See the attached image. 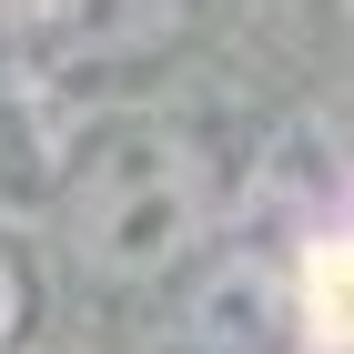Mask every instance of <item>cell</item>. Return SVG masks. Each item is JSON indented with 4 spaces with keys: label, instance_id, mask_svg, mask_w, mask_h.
Returning <instances> with one entry per match:
<instances>
[{
    "label": "cell",
    "instance_id": "obj_2",
    "mask_svg": "<svg viewBox=\"0 0 354 354\" xmlns=\"http://www.w3.org/2000/svg\"><path fill=\"white\" fill-rule=\"evenodd\" d=\"M294 324H304V304L273 253H203L172 294V344L183 354H283Z\"/></svg>",
    "mask_w": 354,
    "mask_h": 354
},
{
    "label": "cell",
    "instance_id": "obj_1",
    "mask_svg": "<svg viewBox=\"0 0 354 354\" xmlns=\"http://www.w3.org/2000/svg\"><path fill=\"white\" fill-rule=\"evenodd\" d=\"M223 223V172L213 142L183 122H111L82 142V162L61 172V243L91 283H183L213 253Z\"/></svg>",
    "mask_w": 354,
    "mask_h": 354
},
{
    "label": "cell",
    "instance_id": "obj_4",
    "mask_svg": "<svg viewBox=\"0 0 354 354\" xmlns=\"http://www.w3.org/2000/svg\"><path fill=\"white\" fill-rule=\"evenodd\" d=\"M21 334H30V263L0 243V354L21 344Z\"/></svg>",
    "mask_w": 354,
    "mask_h": 354
},
{
    "label": "cell",
    "instance_id": "obj_3",
    "mask_svg": "<svg viewBox=\"0 0 354 354\" xmlns=\"http://www.w3.org/2000/svg\"><path fill=\"white\" fill-rule=\"evenodd\" d=\"M213 21V0H51V51L71 71H132L183 51Z\"/></svg>",
    "mask_w": 354,
    "mask_h": 354
},
{
    "label": "cell",
    "instance_id": "obj_5",
    "mask_svg": "<svg viewBox=\"0 0 354 354\" xmlns=\"http://www.w3.org/2000/svg\"><path fill=\"white\" fill-rule=\"evenodd\" d=\"M0 61H10V0H0Z\"/></svg>",
    "mask_w": 354,
    "mask_h": 354
}]
</instances>
